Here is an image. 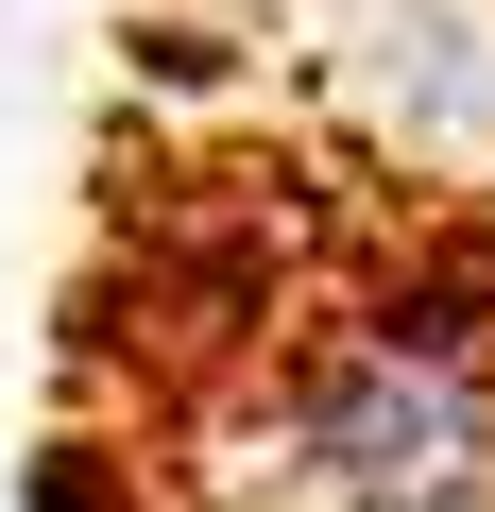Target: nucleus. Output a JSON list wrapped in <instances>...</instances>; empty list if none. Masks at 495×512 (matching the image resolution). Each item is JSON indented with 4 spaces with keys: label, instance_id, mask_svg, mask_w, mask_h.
Segmentation results:
<instances>
[{
    "label": "nucleus",
    "instance_id": "obj_1",
    "mask_svg": "<svg viewBox=\"0 0 495 512\" xmlns=\"http://www.w3.org/2000/svg\"><path fill=\"white\" fill-rule=\"evenodd\" d=\"M274 512H495V359L444 308H342L274 376Z\"/></svg>",
    "mask_w": 495,
    "mask_h": 512
}]
</instances>
